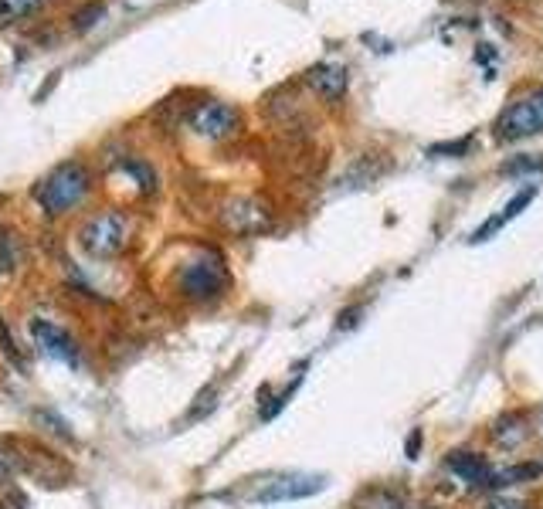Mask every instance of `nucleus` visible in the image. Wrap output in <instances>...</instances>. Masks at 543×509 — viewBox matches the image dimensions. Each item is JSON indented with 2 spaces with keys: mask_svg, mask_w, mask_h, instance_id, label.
I'll list each match as a JSON object with an SVG mask.
<instances>
[{
  "mask_svg": "<svg viewBox=\"0 0 543 509\" xmlns=\"http://www.w3.org/2000/svg\"><path fill=\"white\" fill-rule=\"evenodd\" d=\"M537 133H543V85H530L506 102V109L493 123V136L499 143H516Z\"/></svg>",
  "mask_w": 543,
  "mask_h": 509,
  "instance_id": "obj_1",
  "label": "nucleus"
},
{
  "mask_svg": "<svg viewBox=\"0 0 543 509\" xmlns=\"http://www.w3.org/2000/svg\"><path fill=\"white\" fill-rule=\"evenodd\" d=\"M85 194H89V170L79 167V163H62V167H55L38 184V191H34L41 211H48V214L72 211Z\"/></svg>",
  "mask_w": 543,
  "mask_h": 509,
  "instance_id": "obj_2",
  "label": "nucleus"
},
{
  "mask_svg": "<svg viewBox=\"0 0 543 509\" xmlns=\"http://www.w3.org/2000/svg\"><path fill=\"white\" fill-rule=\"evenodd\" d=\"M129 238V221L119 211H102L82 228V248L92 258H112L123 252Z\"/></svg>",
  "mask_w": 543,
  "mask_h": 509,
  "instance_id": "obj_3",
  "label": "nucleus"
},
{
  "mask_svg": "<svg viewBox=\"0 0 543 509\" xmlns=\"http://www.w3.org/2000/svg\"><path fill=\"white\" fill-rule=\"evenodd\" d=\"M224 286H228V275H224L221 258H197V262H187L184 272H180V292L194 303H208V299H218Z\"/></svg>",
  "mask_w": 543,
  "mask_h": 509,
  "instance_id": "obj_4",
  "label": "nucleus"
},
{
  "mask_svg": "<svg viewBox=\"0 0 543 509\" xmlns=\"http://www.w3.org/2000/svg\"><path fill=\"white\" fill-rule=\"evenodd\" d=\"M191 129L204 140H228L238 129V109L228 106V102L208 99L191 112Z\"/></svg>",
  "mask_w": 543,
  "mask_h": 509,
  "instance_id": "obj_5",
  "label": "nucleus"
},
{
  "mask_svg": "<svg viewBox=\"0 0 543 509\" xmlns=\"http://www.w3.org/2000/svg\"><path fill=\"white\" fill-rule=\"evenodd\" d=\"M326 479L323 476H282V479H269L262 489L255 493L258 503H286V499H303V496H316L323 493Z\"/></svg>",
  "mask_w": 543,
  "mask_h": 509,
  "instance_id": "obj_6",
  "label": "nucleus"
},
{
  "mask_svg": "<svg viewBox=\"0 0 543 509\" xmlns=\"http://www.w3.org/2000/svg\"><path fill=\"white\" fill-rule=\"evenodd\" d=\"M31 333L45 357L58 360V364H75V360H79V347H75V340L62 330V326L48 323V319H34Z\"/></svg>",
  "mask_w": 543,
  "mask_h": 509,
  "instance_id": "obj_7",
  "label": "nucleus"
},
{
  "mask_svg": "<svg viewBox=\"0 0 543 509\" xmlns=\"http://www.w3.org/2000/svg\"><path fill=\"white\" fill-rule=\"evenodd\" d=\"M445 465H448V472L462 482V486H469V489H489V486H493V472L496 469L476 452H452L445 459Z\"/></svg>",
  "mask_w": 543,
  "mask_h": 509,
  "instance_id": "obj_8",
  "label": "nucleus"
},
{
  "mask_svg": "<svg viewBox=\"0 0 543 509\" xmlns=\"http://www.w3.org/2000/svg\"><path fill=\"white\" fill-rule=\"evenodd\" d=\"M347 68L343 65H333V62H320V65H313L306 72V85L316 92L320 99L326 102H336V99H343V92H347Z\"/></svg>",
  "mask_w": 543,
  "mask_h": 509,
  "instance_id": "obj_9",
  "label": "nucleus"
},
{
  "mask_svg": "<svg viewBox=\"0 0 543 509\" xmlns=\"http://www.w3.org/2000/svg\"><path fill=\"white\" fill-rule=\"evenodd\" d=\"M221 218L231 231H235V235H255V231L269 228V211H262V207L252 204V201L228 204V211H224Z\"/></svg>",
  "mask_w": 543,
  "mask_h": 509,
  "instance_id": "obj_10",
  "label": "nucleus"
},
{
  "mask_svg": "<svg viewBox=\"0 0 543 509\" xmlns=\"http://www.w3.org/2000/svg\"><path fill=\"white\" fill-rule=\"evenodd\" d=\"M533 194H537V187H527V191H520V194H516L513 201L503 207V211H499V214H493V218H489L486 224H482V228L476 231V235H472V241H476V245H479V241H489V238H493L499 228H506V224H510V221L516 218V214H520L523 207H527V204L533 201Z\"/></svg>",
  "mask_w": 543,
  "mask_h": 509,
  "instance_id": "obj_11",
  "label": "nucleus"
},
{
  "mask_svg": "<svg viewBox=\"0 0 543 509\" xmlns=\"http://www.w3.org/2000/svg\"><path fill=\"white\" fill-rule=\"evenodd\" d=\"M527 438V418L523 414H503V418L493 425V442L503 445V448H516Z\"/></svg>",
  "mask_w": 543,
  "mask_h": 509,
  "instance_id": "obj_12",
  "label": "nucleus"
},
{
  "mask_svg": "<svg viewBox=\"0 0 543 509\" xmlns=\"http://www.w3.org/2000/svg\"><path fill=\"white\" fill-rule=\"evenodd\" d=\"M45 0H0V24H14L21 17L34 14Z\"/></svg>",
  "mask_w": 543,
  "mask_h": 509,
  "instance_id": "obj_13",
  "label": "nucleus"
},
{
  "mask_svg": "<svg viewBox=\"0 0 543 509\" xmlns=\"http://www.w3.org/2000/svg\"><path fill=\"white\" fill-rule=\"evenodd\" d=\"M537 174V170H543V160L537 157H523V160H513V163H506L503 167V174Z\"/></svg>",
  "mask_w": 543,
  "mask_h": 509,
  "instance_id": "obj_14",
  "label": "nucleus"
},
{
  "mask_svg": "<svg viewBox=\"0 0 543 509\" xmlns=\"http://www.w3.org/2000/svg\"><path fill=\"white\" fill-rule=\"evenodd\" d=\"M482 509H530V506L520 503V499H510V496H496V499H489Z\"/></svg>",
  "mask_w": 543,
  "mask_h": 509,
  "instance_id": "obj_15",
  "label": "nucleus"
},
{
  "mask_svg": "<svg viewBox=\"0 0 543 509\" xmlns=\"http://www.w3.org/2000/svg\"><path fill=\"white\" fill-rule=\"evenodd\" d=\"M418 445H421V435H418V431H415V435H411V438H408V455H411V459H415V452H418Z\"/></svg>",
  "mask_w": 543,
  "mask_h": 509,
  "instance_id": "obj_16",
  "label": "nucleus"
}]
</instances>
